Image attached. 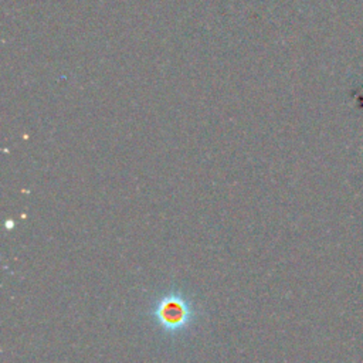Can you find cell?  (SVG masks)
<instances>
[{
  "label": "cell",
  "mask_w": 363,
  "mask_h": 363,
  "mask_svg": "<svg viewBox=\"0 0 363 363\" xmlns=\"http://www.w3.org/2000/svg\"><path fill=\"white\" fill-rule=\"evenodd\" d=\"M151 317L165 335L174 336L192 326L196 311L192 301L184 293L172 291L153 302Z\"/></svg>",
  "instance_id": "1"
}]
</instances>
